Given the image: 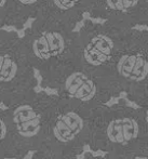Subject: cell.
<instances>
[{
    "label": "cell",
    "mask_w": 148,
    "mask_h": 159,
    "mask_svg": "<svg viewBox=\"0 0 148 159\" xmlns=\"http://www.w3.org/2000/svg\"><path fill=\"white\" fill-rule=\"evenodd\" d=\"M128 28L110 22L101 23V32L89 38L82 48V57L89 66L109 68L123 34Z\"/></svg>",
    "instance_id": "2"
},
{
    "label": "cell",
    "mask_w": 148,
    "mask_h": 159,
    "mask_svg": "<svg viewBox=\"0 0 148 159\" xmlns=\"http://www.w3.org/2000/svg\"><path fill=\"white\" fill-rule=\"evenodd\" d=\"M0 109H1V111H7L8 107H7V105H4L2 102H0Z\"/></svg>",
    "instance_id": "13"
},
{
    "label": "cell",
    "mask_w": 148,
    "mask_h": 159,
    "mask_svg": "<svg viewBox=\"0 0 148 159\" xmlns=\"http://www.w3.org/2000/svg\"><path fill=\"white\" fill-rule=\"evenodd\" d=\"M101 13L96 19L123 27L148 26V0H100Z\"/></svg>",
    "instance_id": "3"
},
{
    "label": "cell",
    "mask_w": 148,
    "mask_h": 159,
    "mask_svg": "<svg viewBox=\"0 0 148 159\" xmlns=\"http://www.w3.org/2000/svg\"><path fill=\"white\" fill-rule=\"evenodd\" d=\"M138 131L140 127L134 118L121 117L109 122L106 133L110 142L124 145L137 138Z\"/></svg>",
    "instance_id": "4"
},
{
    "label": "cell",
    "mask_w": 148,
    "mask_h": 159,
    "mask_svg": "<svg viewBox=\"0 0 148 159\" xmlns=\"http://www.w3.org/2000/svg\"><path fill=\"white\" fill-rule=\"evenodd\" d=\"M17 64L9 57L4 55V61L0 70V81H11L16 76Z\"/></svg>",
    "instance_id": "6"
},
{
    "label": "cell",
    "mask_w": 148,
    "mask_h": 159,
    "mask_svg": "<svg viewBox=\"0 0 148 159\" xmlns=\"http://www.w3.org/2000/svg\"><path fill=\"white\" fill-rule=\"evenodd\" d=\"M61 119L66 124V126L70 128V130L74 132L75 135H77L83 128V120L78 114L74 113V111H68L65 115L61 116Z\"/></svg>",
    "instance_id": "7"
},
{
    "label": "cell",
    "mask_w": 148,
    "mask_h": 159,
    "mask_svg": "<svg viewBox=\"0 0 148 159\" xmlns=\"http://www.w3.org/2000/svg\"><path fill=\"white\" fill-rule=\"evenodd\" d=\"M17 37L20 38V39H22V38H24L25 37V30L24 28H22V30H17Z\"/></svg>",
    "instance_id": "10"
},
{
    "label": "cell",
    "mask_w": 148,
    "mask_h": 159,
    "mask_svg": "<svg viewBox=\"0 0 148 159\" xmlns=\"http://www.w3.org/2000/svg\"><path fill=\"white\" fill-rule=\"evenodd\" d=\"M109 69L119 80L132 84L148 81V32L128 28L123 34Z\"/></svg>",
    "instance_id": "1"
},
{
    "label": "cell",
    "mask_w": 148,
    "mask_h": 159,
    "mask_svg": "<svg viewBox=\"0 0 148 159\" xmlns=\"http://www.w3.org/2000/svg\"><path fill=\"white\" fill-rule=\"evenodd\" d=\"M34 90H35L36 92H40V91H42V88H40V86L38 84L37 87H35V89H34Z\"/></svg>",
    "instance_id": "15"
},
{
    "label": "cell",
    "mask_w": 148,
    "mask_h": 159,
    "mask_svg": "<svg viewBox=\"0 0 148 159\" xmlns=\"http://www.w3.org/2000/svg\"><path fill=\"white\" fill-rule=\"evenodd\" d=\"M146 121H147V125H148V108L146 111Z\"/></svg>",
    "instance_id": "18"
},
{
    "label": "cell",
    "mask_w": 148,
    "mask_h": 159,
    "mask_svg": "<svg viewBox=\"0 0 148 159\" xmlns=\"http://www.w3.org/2000/svg\"><path fill=\"white\" fill-rule=\"evenodd\" d=\"M34 153H35V152H28L27 155L25 156V158H24V159H31V158H33V156H34Z\"/></svg>",
    "instance_id": "12"
},
{
    "label": "cell",
    "mask_w": 148,
    "mask_h": 159,
    "mask_svg": "<svg viewBox=\"0 0 148 159\" xmlns=\"http://www.w3.org/2000/svg\"><path fill=\"white\" fill-rule=\"evenodd\" d=\"M52 3L55 7V9H57L59 11L67 12V11L75 9L78 2H76L75 0H52Z\"/></svg>",
    "instance_id": "8"
},
{
    "label": "cell",
    "mask_w": 148,
    "mask_h": 159,
    "mask_svg": "<svg viewBox=\"0 0 148 159\" xmlns=\"http://www.w3.org/2000/svg\"><path fill=\"white\" fill-rule=\"evenodd\" d=\"M50 49L51 57H59L66 50V39L57 30H43Z\"/></svg>",
    "instance_id": "5"
},
{
    "label": "cell",
    "mask_w": 148,
    "mask_h": 159,
    "mask_svg": "<svg viewBox=\"0 0 148 159\" xmlns=\"http://www.w3.org/2000/svg\"><path fill=\"white\" fill-rule=\"evenodd\" d=\"M6 2H7V0H0V8L3 7L4 4H6Z\"/></svg>",
    "instance_id": "17"
},
{
    "label": "cell",
    "mask_w": 148,
    "mask_h": 159,
    "mask_svg": "<svg viewBox=\"0 0 148 159\" xmlns=\"http://www.w3.org/2000/svg\"><path fill=\"white\" fill-rule=\"evenodd\" d=\"M3 61H4V55H0V70H1V67H2V64H3Z\"/></svg>",
    "instance_id": "14"
},
{
    "label": "cell",
    "mask_w": 148,
    "mask_h": 159,
    "mask_svg": "<svg viewBox=\"0 0 148 159\" xmlns=\"http://www.w3.org/2000/svg\"><path fill=\"white\" fill-rule=\"evenodd\" d=\"M44 91H46L48 94H56V90H53V89H50V88H46L44 89Z\"/></svg>",
    "instance_id": "11"
},
{
    "label": "cell",
    "mask_w": 148,
    "mask_h": 159,
    "mask_svg": "<svg viewBox=\"0 0 148 159\" xmlns=\"http://www.w3.org/2000/svg\"><path fill=\"white\" fill-rule=\"evenodd\" d=\"M1 30H4L7 33H16L17 32V28L15 26H12V25H4L1 27Z\"/></svg>",
    "instance_id": "9"
},
{
    "label": "cell",
    "mask_w": 148,
    "mask_h": 159,
    "mask_svg": "<svg viewBox=\"0 0 148 159\" xmlns=\"http://www.w3.org/2000/svg\"><path fill=\"white\" fill-rule=\"evenodd\" d=\"M4 159H14V158H4Z\"/></svg>",
    "instance_id": "19"
},
{
    "label": "cell",
    "mask_w": 148,
    "mask_h": 159,
    "mask_svg": "<svg viewBox=\"0 0 148 159\" xmlns=\"http://www.w3.org/2000/svg\"><path fill=\"white\" fill-rule=\"evenodd\" d=\"M1 126H2V120H0V140H2V129H1Z\"/></svg>",
    "instance_id": "16"
}]
</instances>
